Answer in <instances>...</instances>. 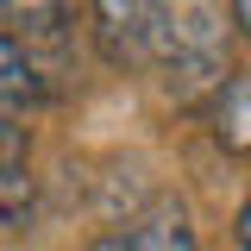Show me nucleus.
I'll return each mask as SVG.
<instances>
[{
  "label": "nucleus",
  "mask_w": 251,
  "mask_h": 251,
  "mask_svg": "<svg viewBox=\"0 0 251 251\" xmlns=\"http://www.w3.org/2000/svg\"><path fill=\"white\" fill-rule=\"evenodd\" d=\"M151 69H163V88L176 100L220 94V82L232 75V25H226V13L214 0H170L163 44H157Z\"/></svg>",
  "instance_id": "obj_1"
},
{
  "label": "nucleus",
  "mask_w": 251,
  "mask_h": 251,
  "mask_svg": "<svg viewBox=\"0 0 251 251\" xmlns=\"http://www.w3.org/2000/svg\"><path fill=\"white\" fill-rule=\"evenodd\" d=\"M170 0H88V38L113 69H151Z\"/></svg>",
  "instance_id": "obj_2"
},
{
  "label": "nucleus",
  "mask_w": 251,
  "mask_h": 251,
  "mask_svg": "<svg viewBox=\"0 0 251 251\" xmlns=\"http://www.w3.org/2000/svg\"><path fill=\"white\" fill-rule=\"evenodd\" d=\"M88 251H201V239H195V226H188L182 207L163 201V207H151V214H138V220L107 226Z\"/></svg>",
  "instance_id": "obj_3"
},
{
  "label": "nucleus",
  "mask_w": 251,
  "mask_h": 251,
  "mask_svg": "<svg viewBox=\"0 0 251 251\" xmlns=\"http://www.w3.org/2000/svg\"><path fill=\"white\" fill-rule=\"evenodd\" d=\"M31 132L19 120H0V226H25L31 220Z\"/></svg>",
  "instance_id": "obj_4"
},
{
  "label": "nucleus",
  "mask_w": 251,
  "mask_h": 251,
  "mask_svg": "<svg viewBox=\"0 0 251 251\" xmlns=\"http://www.w3.org/2000/svg\"><path fill=\"white\" fill-rule=\"evenodd\" d=\"M44 69L25 57V44H13L0 31V120H25L31 107H44Z\"/></svg>",
  "instance_id": "obj_5"
},
{
  "label": "nucleus",
  "mask_w": 251,
  "mask_h": 251,
  "mask_svg": "<svg viewBox=\"0 0 251 251\" xmlns=\"http://www.w3.org/2000/svg\"><path fill=\"white\" fill-rule=\"evenodd\" d=\"M207 126H214V145L232 157H251V69L245 75H226L207 107Z\"/></svg>",
  "instance_id": "obj_6"
},
{
  "label": "nucleus",
  "mask_w": 251,
  "mask_h": 251,
  "mask_svg": "<svg viewBox=\"0 0 251 251\" xmlns=\"http://www.w3.org/2000/svg\"><path fill=\"white\" fill-rule=\"evenodd\" d=\"M0 19L19 38H57L69 25V0H0Z\"/></svg>",
  "instance_id": "obj_7"
},
{
  "label": "nucleus",
  "mask_w": 251,
  "mask_h": 251,
  "mask_svg": "<svg viewBox=\"0 0 251 251\" xmlns=\"http://www.w3.org/2000/svg\"><path fill=\"white\" fill-rule=\"evenodd\" d=\"M232 25H239V31L251 38V0H232Z\"/></svg>",
  "instance_id": "obj_8"
},
{
  "label": "nucleus",
  "mask_w": 251,
  "mask_h": 251,
  "mask_svg": "<svg viewBox=\"0 0 251 251\" xmlns=\"http://www.w3.org/2000/svg\"><path fill=\"white\" fill-rule=\"evenodd\" d=\"M232 232H239V245L251 251V201H245V207H239V226H232Z\"/></svg>",
  "instance_id": "obj_9"
}]
</instances>
